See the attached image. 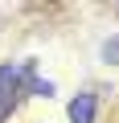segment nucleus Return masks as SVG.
I'll list each match as a JSON object with an SVG mask.
<instances>
[{
    "mask_svg": "<svg viewBox=\"0 0 119 123\" xmlns=\"http://www.w3.org/2000/svg\"><path fill=\"white\" fill-rule=\"evenodd\" d=\"M21 86V70L17 66H0V119L13 111V94Z\"/></svg>",
    "mask_w": 119,
    "mask_h": 123,
    "instance_id": "obj_1",
    "label": "nucleus"
},
{
    "mask_svg": "<svg viewBox=\"0 0 119 123\" xmlns=\"http://www.w3.org/2000/svg\"><path fill=\"white\" fill-rule=\"evenodd\" d=\"M70 123H94V94L90 90H82L70 103Z\"/></svg>",
    "mask_w": 119,
    "mask_h": 123,
    "instance_id": "obj_2",
    "label": "nucleus"
}]
</instances>
